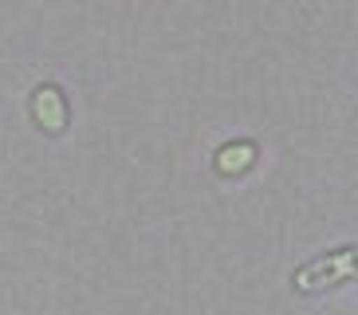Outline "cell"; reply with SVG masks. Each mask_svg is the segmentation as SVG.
<instances>
[{
  "label": "cell",
  "instance_id": "3957f363",
  "mask_svg": "<svg viewBox=\"0 0 358 315\" xmlns=\"http://www.w3.org/2000/svg\"><path fill=\"white\" fill-rule=\"evenodd\" d=\"M252 154H256L252 146H229V150H221V162H217V166H221L224 174H232V169L248 166V162H252Z\"/></svg>",
  "mask_w": 358,
  "mask_h": 315
},
{
  "label": "cell",
  "instance_id": "6da1fadb",
  "mask_svg": "<svg viewBox=\"0 0 358 315\" xmlns=\"http://www.w3.org/2000/svg\"><path fill=\"white\" fill-rule=\"evenodd\" d=\"M355 276V252L338 248L335 256H323V260H311L295 272V288L299 292H315V288H331V284H347Z\"/></svg>",
  "mask_w": 358,
  "mask_h": 315
},
{
  "label": "cell",
  "instance_id": "7a4b0ae2",
  "mask_svg": "<svg viewBox=\"0 0 358 315\" xmlns=\"http://www.w3.org/2000/svg\"><path fill=\"white\" fill-rule=\"evenodd\" d=\"M32 111H36V118H40L52 134H59V130H64L67 111H64V99H59V91H55V87H40V91H36Z\"/></svg>",
  "mask_w": 358,
  "mask_h": 315
}]
</instances>
